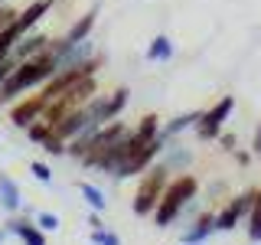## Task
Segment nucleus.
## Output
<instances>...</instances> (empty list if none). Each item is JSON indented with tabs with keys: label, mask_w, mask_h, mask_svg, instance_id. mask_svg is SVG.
I'll use <instances>...</instances> for the list:
<instances>
[{
	"label": "nucleus",
	"mask_w": 261,
	"mask_h": 245,
	"mask_svg": "<svg viewBox=\"0 0 261 245\" xmlns=\"http://www.w3.org/2000/svg\"><path fill=\"white\" fill-rule=\"evenodd\" d=\"M53 76H56V56L49 53V49L39 53V56H33V59H27V62H20L13 69V76L0 85V108L16 102V98H20L23 92H30V88L46 85Z\"/></svg>",
	"instance_id": "nucleus-1"
},
{
	"label": "nucleus",
	"mask_w": 261,
	"mask_h": 245,
	"mask_svg": "<svg viewBox=\"0 0 261 245\" xmlns=\"http://www.w3.org/2000/svg\"><path fill=\"white\" fill-rule=\"evenodd\" d=\"M196 193H199V180L193 174H179L173 180H167V186H163V196L157 203V209H153V223L160 229H167L173 219H179V212L186 209V203L196 200Z\"/></svg>",
	"instance_id": "nucleus-2"
},
{
	"label": "nucleus",
	"mask_w": 261,
	"mask_h": 245,
	"mask_svg": "<svg viewBox=\"0 0 261 245\" xmlns=\"http://www.w3.org/2000/svg\"><path fill=\"white\" fill-rule=\"evenodd\" d=\"M170 180V170L163 167V163H150V167L144 170V180L141 186H137L134 200H130V209H134V216H153V209H157L160 196H163V186H167Z\"/></svg>",
	"instance_id": "nucleus-3"
},
{
	"label": "nucleus",
	"mask_w": 261,
	"mask_h": 245,
	"mask_svg": "<svg viewBox=\"0 0 261 245\" xmlns=\"http://www.w3.org/2000/svg\"><path fill=\"white\" fill-rule=\"evenodd\" d=\"M232 111H235V95H222L212 108L202 111L199 121H196V134H199V141H216V137L222 134V125L228 121Z\"/></svg>",
	"instance_id": "nucleus-4"
},
{
	"label": "nucleus",
	"mask_w": 261,
	"mask_h": 245,
	"mask_svg": "<svg viewBox=\"0 0 261 245\" xmlns=\"http://www.w3.org/2000/svg\"><path fill=\"white\" fill-rule=\"evenodd\" d=\"M251 203H255V190H248V193L235 196V200H228L225 206L216 212V232H232V229L239 226L245 216H248Z\"/></svg>",
	"instance_id": "nucleus-5"
},
{
	"label": "nucleus",
	"mask_w": 261,
	"mask_h": 245,
	"mask_svg": "<svg viewBox=\"0 0 261 245\" xmlns=\"http://www.w3.org/2000/svg\"><path fill=\"white\" fill-rule=\"evenodd\" d=\"M85 128H101V125H95V121L88 118L85 105H82V108H75V111H69V114H65L62 121H56V125H53V131H56V134L62 137L65 144H69L72 137H79V134H82Z\"/></svg>",
	"instance_id": "nucleus-6"
},
{
	"label": "nucleus",
	"mask_w": 261,
	"mask_h": 245,
	"mask_svg": "<svg viewBox=\"0 0 261 245\" xmlns=\"http://www.w3.org/2000/svg\"><path fill=\"white\" fill-rule=\"evenodd\" d=\"M7 235H16L23 245H46V232L33 223L30 216H10L7 219Z\"/></svg>",
	"instance_id": "nucleus-7"
},
{
	"label": "nucleus",
	"mask_w": 261,
	"mask_h": 245,
	"mask_svg": "<svg viewBox=\"0 0 261 245\" xmlns=\"http://www.w3.org/2000/svg\"><path fill=\"white\" fill-rule=\"evenodd\" d=\"M43 108H46V98H43V95H30V98H23V102H16L13 108H10V125L27 131L33 121L43 114Z\"/></svg>",
	"instance_id": "nucleus-8"
},
{
	"label": "nucleus",
	"mask_w": 261,
	"mask_h": 245,
	"mask_svg": "<svg viewBox=\"0 0 261 245\" xmlns=\"http://www.w3.org/2000/svg\"><path fill=\"white\" fill-rule=\"evenodd\" d=\"M53 4H56V0H33V4H27L20 13H16L13 30L20 33V36H27V33H30V30H36V23L43 20L49 10H53Z\"/></svg>",
	"instance_id": "nucleus-9"
},
{
	"label": "nucleus",
	"mask_w": 261,
	"mask_h": 245,
	"mask_svg": "<svg viewBox=\"0 0 261 245\" xmlns=\"http://www.w3.org/2000/svg\"><path fill=\"white\" fill-rule=\"evenodd\" d=\"M49 43H53V36H46V33H39V30H30L27 36H20V43L13 46L10 56H13L16 62H27V59H33V56L46 53Z\"/></svg>",
	"instance_id": "nucleus-10"
},
{
	"label": "nucleus",
	"mask_w": 261,
	"mask_h": 245,
	"mask_svg": "<svg viewBox=\"0 0 261 245\" xmlns=\"http://www.w3.org/2000/svg\"><path fill=\"white\" fill-rule=\"evenodd\" d=\"M0 206H4L10 216L23 209V193H20V183L10 177V174H0Z\"/></svg>",
	"instance_id": "nucleus-11"
},
{
	"label": "nucleus",
	"mask_w": 261,
	"mask_h": 245,
	"mask_svg": "<svg viewBox=\"0 0 261 245\" xmlns=\"http://www.w3.org/2000/svg\"><path fill=\"white\" fill-rule=\"evenodd\" d=\"M95 20H98V7L88 13H82L75 23H72L69 30H65V43H82V39H92V30H95Z\"/></svg>",
	"instance_id": "nucleus-12"
},
{
	"label": "nucleus",
	"mask_w": 261,
	"mask_h": 245,
	"mask_svg": "<svg viewBox=\"0 0 261 245\" xmlns=\"http://www.w3.org/2000/svg\"><path fill=\"white\" fill-rule=\"evenodd\" d=\"M212 232H216V216H212V212H202L193 223V229L183 232V245H199V242H206Z\"/></svg>",
	"instance_id": "nucleus-13"
},
{
	"label": "nucleus",
	"mask_w": 261,
	"mask_h": 245,
	"mask_svg": "<svg viewBox=\"0 0 261 245\" xmlns=\"http://www.w3.org/2000/svg\"><path fill=\"white\" fill-rule=\"evenodd\" d=\"M173 39L167 36V33H160V36H153L150 43H147V59L150 62H170L173 59Z\"/></svg>",
	"instance_id": "nucleus-14"
},
{
	"label": "nucleus",
	"mask_w": 261,
	"mask_h": 245,
	"mask_svg": "<svg viewBox=\"0 0 261 245\" xmlns=\"http://www.w3.org/2000/svg\"><path fill=\"white\" fill-rule=\"evenodd\" d=\"M199 114H202V111H186V114H176L173 121H167V125L160 128V137H163V141H173L176 134H183L186 128H193L196 121H199Z\"/></svg>",
	"instance_id": "nucleus-15"
},
{
	"label": "nucleus",
	"mask_w": 261,
	"mask_h": 245,
	"mask_svg": "<svg viewBox=\"0 0 261 245\" xmlns=\"http://www.w3.org/2000/svg\"><path fill=\"white\" fill-rule=\"evenodd\" d=\"M245 232H248V242H261V190H255V203L245 216Z\"/></svg>",
	"instance_id": "nucleus-16"
},
{
	"label": "nucleus",
	"mask_w": 261,
	"mask_h": 245,
	"mask_svg": "<svg viewBox=\"0 0 261 245\" xmlns=\"http://www.w3.org/2000/svg\"><path fill=\"white\" fill-rule=\"evenodd\" d=\"M193 163V151H186V147H170L167 157H163V167L173 170V174H179V170H186Z\"/></svg>",
	"instance_id": "nucleus-17"
},
{
	"label": "nucleus",
	"mask_w": 261,
	"mask_h": 245,
	"mask_svg": "<svg viewBox=\"0 0 261 245\" xmlns=\"http://www.w3.org/2000/svg\"><path fill=\"white\" fill-rule=\"evenodd\" d=\"M127 102H130V88L127 85H121V88H114V92L108 95V118L114 121L121 111L127 108Z\"/></svg>",
	"instance_id": "nucleus-18"
},
{
	"label": "nucleus",
	"mask_w": 261,
	"mask_h": 245,
	"mask_svg": "<svg viewBox=\"0 0 261 245\" xmlns=\"http://www.w3.org/2000/svg\"><path fill=\"white\" fill-rule=\"evenodd\" d=\"M134 134L141 137V141H153V137H160V118H157V114H144V118L137 121Z\"/></svg>",
	"instance_id": "nucleus-19"
},
{
	"label": "nucleus",
	"mask_w": 261,
	"mask_h": 245,
	"mask_svg": "<svg viewBox=\"0 0 261 245\" xmlns=\"http://www.w3.org/2000/svg\"><path fill=\"white\" fill-rule=\"evenodd\" d=\"M79 193H82V200L88 203V206H92L95 212H101L105 206H108V200H105V193L98 190L95 183H79Z\"/></svg>",
	"instance_id": "nucleus-20"
},
{
	"label": "nucleus",
	"mask_w": 261,
	"mask_h": 245,
	"mask_svg": "<svg viewBox=\"0 0 261 245\" xmlns=\"http://www.w3.org/2000/svg\"><path fill=\"white\" fill-rule=\"evenodd\" d=\"M53 134H56V131H53V125H46V121H39V118H36V121H33V125L27 128V137H30L33 144H46Z\"/></svg>",
	"instance_id": "nucleus-21"
},
{
	"label": "nucleus",
	"mask_w": 261,
	"mask_h": 245,
	"mask_svg": "<svg viewBox=\"0 0 261 245\" xmlns=\"http://www.w3.org/2000/svg\"><path fill=\"white\" fill-rule=\"evenodd\" d=\"M88 239H92V245H121V239L111 232L108 226H105V229H92V235H88Z\"/></svg>",
	"instance_id": "nucleus-22"
},
{
	"label": "nucleus",
	"mask_w": 261,
	"mask_h": 245,
	"mask_svg": "<svg viewBox=\"0 0 261 245\" xmlns=\"http://www.w3.org/2000/svg\"><path fill=\"white\" fill-rule=\"evenodd\" d=\"M36 226L43 229V232H56V229H59V216L49 212V209H39L36 212Z\"/></svg>",
	"instance_id": "nucleus-23"
},
{
	"label": "nucleus",
	"mask_w": 261,
	"mask_h": 245,
	"mask_svg": "<svg viewBox=\"0 0 261 245\" xmlns=\"http://www.w3.org/2000/svg\"><path fill=\"white\" fill-rule=\"evenodd\" d=\"M30 174L36 177L39 183H53V170H49L43 160H33V163H30Z\"/></svg>",
	"instance_id": "nucleus-24"
},
{
	"label": "nucleus",
	"mask_w": 261,
	"mask_h": 245,
	"mask_svg": "<svg viewBox=\"0 0 261 245\" xmlns=\"http://www.w3.org/2000/svg\"><path fill=\"white\" fill-rule=\"evenodd\" d=\"M16 65H20V62H16L13 56H7V59L0 62V85H4V82L10 79V76H13V69H16Z\"/></svg>",
	"instance_id": "nucleus-25"
},
{
	"label": "nucleus",
	"mask_w": 261,
	"mask_h": 245,
	"mask_svg": "<svg viewBox=\"0 0 261 245\" xmlns=\"http://www.w3.org/2000/svg\"><path fill=\"white\" fill-rule=\"evenodd\" d=\"M216 141H219V144H222V147H225V151H235V134H219V137H216Z\"/></svg>",
	"instance_id": "nucleus-26"
},
{
	"label": "nucleus",
	"mask_w": 261,
	"mask_h": 245,
	"mask_svg": "<svg viewBox=\"0 0 261 245\" xmlns=\"http://www.w3.org/2000/svg\"><path fill=\"white\" fill-rule=\"evenodd\" d=\"M88 226H92V229H105V219H101V212H95V209H92V216H88Z\"/></svg>",
	"instance_id": "nucleus-27"
},
{
	"label": "nucleus",
	"mask_w": 261,
	"mask_h": 245,
	"mask_svg": "<svg viewBox=\"0 0 261 245\" xmlns=\"http://www.w3.org/2000/svg\"><path fill=\"white\" fill-rule=\"evenodd\" d=\"M251 151H255V154H261V125L255 128V134H251Z\"/></svg>",
	"instance_id": "nucleus-28"
},
{
	"label": "nucleus",
	"mask_w": 261,
	"mask_h": 245,
	"mask_svg": "<svg viewBox=\"0 0 261 245\" xmlns=\"http://www.w3.org/2000/svg\"><path fill=\"white\" fill-rule=\"evenodd\" d=\"M248 154H245V151H235V163H239V167H248Z\"/></svg>",
	"instance_id": "nucleus-29"
},
{
	"label": "nucleus",
	"mask_w": 261,
	"mask_h": 245,
	"mask_svg": "<svg viewBox=\"0 0 261 245\" xmlns=\"http://www.w3.org/2000/svg\"><path fill=\"white\" fill-rule=\"evenodd\" d=\"M4 239H7V232H4V229H0V245H4Z\"/></svg>",
	"instance_id": "nucleus-30"
},
{
	"label": "nucleus",
	"mask_w": 261,
	"mask_h": 245,
	"mask_svg": "<svg viewBox=\"0 0 261 245\" xmlns=\"http://www.w3.org/2000/svg\"><path fill=\"white\" fill-rule=\"evenodd\" d=\"M4 59H7V56H0V62H4Z\"/></svg>",
	"instance_id": "nucleus-31"
},
{
	"label": "nucleus",
	"mask_w": 261,
	"mask_h": 245,
	"mask_svg": "<svg viewBox=\"0 0 261 245\" xmlns=\"http://www.w3.org/2000/svg\"><path fill=\"white\" fill-rule=\"evenodd\" d=\"M199 245H206V242H199Z\"/></svg>",
	"instance_id": "nucleus-32"
},
{
	"label": "nucleus",
	"mask_w": 261,
	"mask_h": 245,
	"mask_svg": "<svg viewBox=\"0 0 261 245\" xmlns=\"http://www.w3.org/2000/svg\"><path fill=\"white\" fill-rule=\"evenodd\" d=\"M255 245H261V242H255Z\"/></svg>",
	"instance_id": "nucleus-33"
}]
</instances>
